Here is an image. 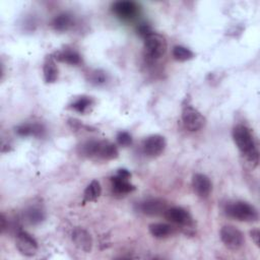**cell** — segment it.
I'll use <instances>...</instances> for the list:
<instances>
[{
  "mask_svg": "<svg viewBox=\"0 0 260 260\" xmlns=\"http://www.w3.org/2000/svg\"><path fill=\"white\" fill-rule=\"evenodd\" d=\"M148 230H149V233L151 234V236L156 239L167 238L175 232L174 226H172L171 224H168V223H164V222L151 223V224H149Z\"/></svg>",
  "mask_w": 260,
  "mask_h": 260,
  "instance_id": "obj_18",
  "label": "cell"
},
{
  "mask_svg": "<svg viewBox=\"0 0 260 260\" xmlns=\"http://www.w3.org/2000/svg\"><path fill=\"white\" fill-rule=\"evenodd\" d=\"M54 59L70 65H77L81 61L80 55L76 51L71 49H64L56 52L54 54Z\"/></svg>",
  "mask_w": 260,
  "mask_h": 260,
  "instance_id": "obj_17",
  "label": "cell"
},
{
  "mask_svg": "<svg viewBox=\"0 0 260 260\" xmlns=\"http://www.w3.org/2000/svg\"><path fill=\"white\" fill-rule=\"evenodd\" d=\"M92 104H93V101L90 96L81 95L78 99H76L70 106L74 111H76L80 114H84L89 110V108L92 106Z\"/></svg>",
  "mask_w": 260,
  "mask_h": 260,
  "instance_id": "obj_22",
  "label": "cell"
},
{
  "mask_svg": "<svg viewBox=\"0 0 260 260\" xmlns=\"http://www.w3.org/2000/svg\"><path fill=\"white\" fill-rule=\"evenodd\" d=\"M250 235H251V238L254 241L255 245L257 247H259L260 246V241H259V239H260V232H259V230L258 229H253L250 232Z\"/></svg>",
  "mask_w": 260,
  "mask_h": 260,
  "instance_id": "obj_27",
  "label": "cell"
},
{
  "mask_svg": "<svg viewBox=\"0 0 260 260\" xmlns=\"http://www.w3.org/2000/svg\"><path fill=\"white\" fill-rule=\"evenodd\" d=\"M112 187L117 194H127L135 190V186L132 185L128 179H123L118 176H113L111 178Z\"/></svg>",
  "mask_w": 260,
  "mask_h": 260,
  "instance_id": "obj_19",
  "label": "cell"
},
{
  "mask_svg": "<svg viewBox=\"0 0 260 260\" xmlns=\"http://www.w3.org/2000/svg\"><path fill=\"white\" fill-rule=\"evenodd\" d=\"M167 146V142L164 136L159 134H152L146 137L142 143L143 151L146 155L155 157L160 155Z\"/></svg>",
  "mask_w": 260,
  "mask_h": 260,
  "instance_id": "obj_9",
  "label": "cell"
},
{
  "mask_svg": "<svg viewBox=\"0 0 260 260\" xmlns=\"http://www.w3.org/2000/svg\"><path fill=\"white\" fill-rule=\"evenodd\" d=\"M117 142L121 146H129L132 143V136L126 131H120L117 134Z\"/></svg>",
  "mask_w": 260,
  "mask_h": 260,
  "instance_id": "obj_24",
  "label": "cell"
},
{
  "mask_svg": "<svg viewBox=\"0 0 260 260\" xmlns=\"http://www.w3.org/2000/svg\"><path fill=\"white\" fill-rule=\"evenodd\" d=\"M233 139L252 167H257L259 164V151L251 130L245 125H237L233 129Z\"/></svg>",
  "mask_w": 260,
  "mask_h": 260,
  "instance_id": "obj_1",
  "label": "cell"
},
{
  "mask_svg": "<svg viewBox=\"0 0 260 260\" xmlns=\"http://www.w3.org/2000/svg\"><path fill=\"white\" fill-rule=\"evenodd\" d=\"M46 218L45 210L37 205L27 207L22 213V219L28 224H39Z\"/></svg>",
  "mask_w": 260,
  "mask_h": 260,
  "instance_id": "obj_14",
  "label": "cell"
},
{
  "mask_svg": "<svg viewBox=\"0 0 260 260\" xmlns=\"http://www.w3.org/2000/svg\"><path fill=\"white\" fill-rule=\"evenodd\" d=\"M192 187L199 197L206 198L211 192L212 184L206 175L197 173L192 178Z\"/></svg>",
  "mask_w": 260,
  "mask_h": 260,
  "instance_id": "obj_13",
  "label": "cell"
},
{
  "mask_svg": "<svg viewBox=\"0 0 260 260\" xmlns=\"http://www.w3.org/2000/svg\"><path fill=\"white\" fill-rule=\"evenodd\" d=\"M137 31H138V34H139L142 38H145L147 35H149L150 32H152V29H151V27H150L148 24L142 23V24H140V25L138 26Z\"/></svg>",
  "mask_w": 260,
  "mask_h": 260,
  "instance_id": "obj_26",
  "label": "cell"
},
{
  "mask_svg": "<svg viewBox=\"0 0 260 260\" xmlns=\"http://www.w3.org/2000/svg\"><path fill=\"white\" fill-rule=\"evenodd\" d=\"M144 39V50L146 55L151 59L162 57L167 51V41L158 32H150Z\"/></svg>",
  "mask_w": 260,
  "mask_h": 260,
  "instance_id": "obj_4",
  "label": "cell"
},
{
  "mask_svg": "<svg viewBox=\"0 0 260 260\" xmlns=\"http://www.w3.org/2000/svg\"><path fill=\"white\" fill-rule=\"evenodd\" d=\"M182 121L189 131H198L205 125L204 116L192 105L186 104L182 108Z\"/></svg>",
  "mask_w": 260,
  "mask_h": 260,
  "instance_id": "obj_5",
  "label": "cell"
},
{
  "mask_svg": "<svg viewBox=\"0 0 260 260\" xmlns=\"http://www.w3.org/2000/svg\"><path fill=\"white\" fill-rule=\"evenodd\" d=\"M164 214L169 221L176 225L181 226L183 230L186 231V233L187 230H191L194 225V221L191 214L186 209L180 206L168 207Z\"/></svg>",
  "mask_w": 260,
  "mask_h": 260,
  "instance_id": "obj_6",
  "label": "cell"
},
{
  "mask_svg": "<svg viewBox=\"0 0 260 260\" xmlns=\"http://www.w3.org/2000/svg\"><path fill=\"white\" fill-rule=\"evenodd\" d=\"M78 151L88 158L111 160L118 157L117 146L108 140H87L80 144Z\"/></svg>",
  "mask_w": 260,
  "mask_h": 260,
  "instance_id": "obj_2",
  "label": "cell"
},
{
  "mask_svg": "<svg viewBox=\"0 0 260 260\" xmlns=\"http://www.w3.org/2000/svg\"><path fill=\"white\" fill-rule=\"evenodd\" d=\"M72 242L74 243V245L82 252L88 253L91 251L92 249V238L90 236V234L82 229V228H75L72 232Z\"/></svg>",
  "mask_w": 260,
  "mask_h": 260,
  "instance_id": "obj_11",
  "label": "cell"
},
{
  "mask_svg": "<svg viewBox=\"0 0 260 260\" xmlns=\"http://www.w3.org/2000/svg\"><path fill=\"white\" fill-rule=\"evenodd\" d=\"M101 193H102V187L100 182L96 180H92L84 190L82 202L85 203V202L95 201L100 197Z\"/></svg>",
  "mask_w": 260,
  "mask_h": 260,
  "instance_id": "obj_21",
  "label": "cell"
},
{
  "mask_svg": "<svg viewBox=\"0 0 260 260\" xmlns=\"http://www.w3.org/2000/svg\"><path fill=\"white\" fill-rule=\"evenodd\" d=\"M91 80H92V82H94L95 84L104 83V82L106 81V74H105V72H103V71H101V70H95V71L92 73Z\"/></svg>",
  "mask_w": 260,
  "mask_h": 260,
  "instance_id": "obj_25",
  "label": "cell"
},
{
  "mask_svg": "<svg viewBox=\"0 0 260 260\" xmlns=\"http://www.w3.org/2000/svg\"><path fill=\"white\" fill-rule=\"evenodd\" d=\"M219 235L224 246L233 251L239 250L244 245L245 238L243 233L234 225H223Z\"/></svg>",
  "mask_w": 260,
  "mask_h": 260,
  "instance_id": "obj_7",
  "label": "cell"
},
{
  "mask_svg": "<svg viewBox=\"0 0 260 260\" xmlns=\"http://www.w3.org/2000/svg\"><path fill=\"white\" fill-rule=\"evenodd\" d=\"M15 246L19 253L26 257L34 256L38 251V243L36 239L30 234L22 230L18 231L16 234Z\"/></svg>",
  "mask_w": 260,
  "mask_h": 260,
  "instance_id": "obj_8",
  "label": "cell"
},
{
  "mask_svg": "<svg viewBox=\"0 0 260 260\" xmlns=\"http://www.w3.org/2000/svg\"><path fill=\"white\" fill-rule=\"evenodd\" d=\"M173 57L178 60V61H187V60H190L194 57V53L188 49L187 47H184V46H175L173 48Z\"/></svg>",
  "mask_w": 260,
  "mask_h": 260,
  "instance_id": "obj_23",
  "label": "cell"
},
{
  "mask_svg": "<svg viewBox=\"0 0 260 260\" xmlns=\"http://www.w3.org/2000/svg\"><path fill=\"white\" fill-rule=\"evenodd\" d=\"M116 176L120 177V178H123V179H130L131 178V173L126 170V169H119L116 173Z\"/></svg>",
  "mask_w": 260,
  "mask_h": 260,
  "instance_id": "obj_28",
  "label": "cell"
},
{
  "mask_svg": "<svg viewBox=\"0 0 260 260\" xmlns=\"http://www.w3.org/2000/svg\"><path fill=\"white\" fill-rule=\"evenodd\" d=\"M44 79L47 83H53L58 78V69L53 56H48L43 65Z\"/></svg>",
  "mask_w": 260,
  "mask_h": 260,
  "instance_id": "obj_16",
  "label": "cell"
},
{
  "mask_svg": "<svg viewBox=\"0 0 260 260\" xmlns=\"http://www.w3.org/2000/svg\"><path fill=\"white\" fill-rule=\"evenodd\" d=\"M15 131L20 136H35L40 137L44 134L45 128L41 124L37 123H24L21 125H18L15 128Z\"/></svg>",
  "mask_w": 260,
  "mask_h": 260,
  "instance_id": "obj_15",
  "label": "cell"
},
{
  "mask_svg": "<svg viewBox=\"0 0 260 260\" xmlns=\"http://www.w3.org/2000/svg\"><path fill=\"white\" fill-rule=\"evenodd\" d=\"M224 212L228 216L240 221L253 222L257 221L259 218L257 209L252 204L245 201H235L228 203L225 205Z\"/></svg>",
  "mask_w": 260,
  "mask_h": 260,
  "instance_id": "obj_3",
  "label": "cell"
},
{
  "mask_svg": "<svg viewBox=\"0 0 260 260\" xmlns=\"http://www.w3.org/2000/svg\"><path fill=\"white\" fill-rule=\"evenodd\" d=\"M73 24L72 16L68 13H60L54 17L52 20V26L55 30L58 31H66Z\"/></svg>",
  "mask_w": 260,
  "mask_h": 260,
  "instance_id": "obj_20",
  "label": "cell"
},
{
  "mask_svg": "<svg viewBox=\"0 0 260 260\" xmlns=\"http://www.w3.org/2000/svg\"><path fill=\"white\" fill-rule=\"evenodd\" d=\"M113 12L121 19L129 20L138 13L139 6L130 0H121L113 3L112 5Z\"/></svg>",
  "mask_w": 260,
  "mask_h": 260,
  "instance_id": "obj_10",
  "label": "cell"
},
{
  "mask_svg": "<svg viewBox=\"0 0 260 260\" xmlns=\"http://www.w3.org/2000/svg\"><path fill=\"white\" fill-rule=\"evenodd\" d=\"M168 208V204L162 199L158 198H150L146 199L139 204V209L142 213L146 215H158L166 212Z\"/></svg>",
  "mask_w": 260,
  "mask_h": 260,
  "instance_id": "obj_12",
  "label": "cell"
}]
</instances>
